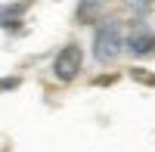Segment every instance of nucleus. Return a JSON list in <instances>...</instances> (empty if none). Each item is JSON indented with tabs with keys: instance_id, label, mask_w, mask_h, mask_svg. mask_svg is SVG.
I'll list each match as a JSON object with an SVG mask.
<instances>
[{
	"instance_id": "f257e3e1",
	"label": "nucleus",
	"mask_w": 155,
	"mask_h": 152,
	"mask_svg": "<svg viewBox=\"0 0 155 152\" xmlns=\"http://www.w3.org/2000/svg\"><path fill=\"white\" fill-rule=\"evenodd\" d=\"M127 50V41H124V28H121V22H102L96 34H93V56L99 62H115L121 53Z\"/></svg>"
},
{
	"instance_id": "f03ea898",
	"label": "nucleus",
	"mask_w": 155,
	"mask_h": 152,
	"mask_svg": "<svg viewBox=\"0 0 155 152\" xmlns=\"http://www.w3.org/2000/svg\"><path fill=\"white\" fill-rule=\"evenodd\" d=\"M81 65H84V50L78 44H65V47H59V53L53 56V78L68 84V81L78 78Z\"/></svg>"
},
{
	"instance_id": "7ed1b4c3",
	"label": "nucleus",
	"mask_w": 155,
	"mask_h": 152,
	"mask_svg": "<svg viewBox=\"0 0 155 152\" xmlns=\"http://www.w3.org/2000/svg\"><path fill=\"white\" fill-rule=\"evenodd\" d=\"M127 53H134V56H152L155 53V28H149L146 22H137L134 31L127 34Z\"/></svg>"
},
{
	"instance_id": "20e7f679",
	"label": "nucleus",
	"mask_w": 155,
	"mask_h": 152,
	"mask_svg": "<svg viewBox=\"0 0 155 152\" xmlns=\"http://www.w3.org/2000/svg\"><path fill=\"white\" fill-rule=\"evenodd\" d=\"M25 12H28V3H0V28H19Z\"/></svg>"
},
{
	"instance_id": "39448f33",
	"label": "nucleus",
	"mask_w": 155,
	"mask_h": 152,
	"mask_svg": "<svg viewBox=\"0 0 155 152\" xmlns=\"http://www.w3.org/2000/svg\"><path fill=\"white\" fill-rule=\"evenodd\" d=\"M102 3H93V0H84V3H78V9H74V19L81 22V25H90V22H102L99 16H102Z\"/></svg>"
},
{
	"instance_id": "423d86ee",
	"label": "nucleus",
	"mask_w": 155,
	"mask_h": 152,
	"mask_svg": "<svg viewBox=\"0 0 155 152\" xmlns=\"http://www.w3.org/2000/svg\"><path fill=\"white\" fill-rule=\"evenodd\" d=\"M130 78L137 81V84H143V87H155V74L149 71V68H130Z\"/></svg>"
},
{
	"instance_id": "0eeeda50",
	"label": "nucleus",
	"mask_w": 155,
	"mask_h": 152,
	"mask_svg": "<svg viewBox=\"0 0 155 152\" xmlns=\"http://www.w3.org/2000/svg\"><path fill=\"white\" fill-rule=\"evenodd\" d=\"M22 81L16 78V74H12V78H0V93H6V90H16Z\"/></svg>"
},
{
	"instance_id": "6e6552de",
	"label": "nucleus",
	"mask_w": 155,
	"mask_h": 152,
	"mask_svg": "<svg viewBox=\"0 0 155 152\" xmlns=\"http://www.w3.org/2000/svg\"><path fill=\"white\" fill-rule=\"evenodd\" d=\"M99 87H106V84H115V74H102V78H96Z\"/></svg>"
},
{
	"instance_id": "1a4fd4ad",
	"label": "nucleus",
	"mask_w": 155,
	"mask_h": 152,
	"mask_svg": "<svg viewBox=\"0 0 155 152\" xmlns=\"http://www.w3.org/2000/svg\"><path fill=\"white\" fill-rule=\"evenodd\" d=\"M152 3H134V12H149Z\"/></svg>"
}]
</instances>
